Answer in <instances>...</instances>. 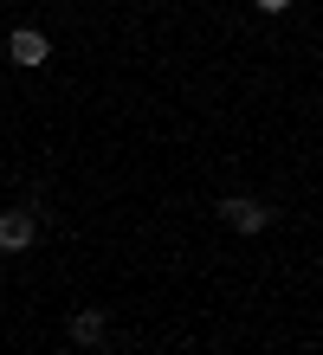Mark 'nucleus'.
I'll return each mask as SVG.
<instances>
[{
	"instance_id": "obj_1",
	"label": "nucleus",
	"mask_w": 323,
	"mask_h": 355,
	"mask_svg": "<svg viewBox=\"0 0 323 355\" xmlns=\"http://www.w3.org/2000/svg\"><path fill=\"white\" fill-rule=\"evenodd\" d=\"M220 226H233V233H265V226H272V207L265 200H252V194H226L220 200Z\"/></svg>"
},
{
	"instance_id": "obj_2",
	"label": "nucleus",
	"mask_w": 323,
	"mask_h": 355,
	"mask_svg": "<svg viewBox=\"0 0 323 355\" xmlns=\"http://www.w3.org/2000/svg\"><path fill=\"white\" fill-rule=\"evenodd\" d=\"M52 58V39L39 33V26H13L7 33V65H19V71H39Z\"/></svg>"
},
{
	"instance_id": "obj_3",
	"label": "nucleus",
	"mask_w": 323,
	"mask_h": 355,
	"mask_svg": "<svg viewBox=\"0 0 323 355\" xmlns=\"http://www.w3.org/2000/svg\"><path fill=\"white\" fill-rule=\"evenodd\" d=\"M33 239H39V214L33 207H7L0 214V252H26Z\"/></svg>"
},
{
	"instance_id": "obj_4",
	"label": "nucleus",
	"mask_w": 323,
	"mask_h": 355,
	"mask_svg": "<svg viewBox=\"0 0 323 355\" xmlns=\"http://www.w3.org/2000/svg\"><path fill=\"white\" fill-rule=\"evenodd\" d=\"M72 343L78 349H97L103 343V310H78V317H72Z\"/></svg>"
},
{
	"instance_id": "obj_5",
	"label": "nucleus",
	"mask_w": 323,
	"mask_h": 355,
	"mask_svg": "<svg viewBox=\"0 0 323 355\" xmlns=\"http://www.w3.org/2000/svg\"><path fill=\"white\" fill-rule=\"evenodd\" d=\"M252 7H258V13H285L291 0H252Z\"/></svg>"
}]
</instances>
